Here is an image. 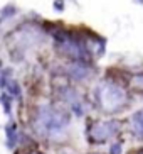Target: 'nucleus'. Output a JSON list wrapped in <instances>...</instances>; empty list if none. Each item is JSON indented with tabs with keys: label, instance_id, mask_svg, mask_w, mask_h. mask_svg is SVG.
Listing matches in <instances>:
<instances>
[{
	"label": "nucleus",
	"instance_id": "obj_1",
	"mask_svg": "<svg viewBox=\"0 0 143 154\" xmlns=\"http://www.w3.org/2000/svg\"><path fill=\"white\" fill-rule=\"evenodd\" d=\"M69 115L63 110H56L49 105H42L37 112V125L45 136H57L69 125Z\"/></svg>",
	"mask_w": 143,
	"mask_h": 154
},
{
	"label": "nucleus",
	"instance_id": "obj_2",
	"mask_svg": "<svg viewBox=\"0 0 143 154\" xmlns=\"http://www.w3.org/2000/svg\"><path fill=\"white\" fill-rule=\"evenodd\" d=\"M96 95L99 98V103L106 112H116L125 103V91L120 86L111 83H103L96 88Z\"/></svg>",
	"mask_w": 143,
	"mask_h": 154
},
{
	"label": "nucleus",
	"instance_id": "obj_3",
	"mask_svg": "<svg viewBox=\"0 0 143 154\" xmlns=\"http://www.w3.org/2000/svg\"><path fill=\"white\" fill-rule=\"evenodd\" d=\"M118 129L116 122H103L99 124L98 127H94L93 132H91V139L93 142H104L108 137H111Z\"/></svg>",
	"mask_w": 143,
	"mask_h": 154
},
{
	"label": "nucleus",
	"instance_id": "obj_4",
	"mask_svg": "<svg viewBox=\"0 0 143 154\" xmlns=\"http://www.w3.org/2000/svg\"><path fill=\"white\" fill-rule=\"evenodd\" d=\"M67 71H69V76H71L74 82H83V80H86V78L89 76V69L86 68L83 63H79V61L71 64Z\"/></svg>",
	"mask_w": 143,
	"mask_h": 154
},
{
	"label": "nucleus",
	"instance_id": "obj_5",
	"mask_svg": "<svg viewBox=\"0 0 143 154\" xmlns=\"http://www.w3.org/2000/svg\"><path fill=\"white\" fill-rule=\"evenodd\" d=\"M5 134H7V147L13 149L15 144H17V127H15V124H7Z\"/></svg>",
	"mask_w": 143,
	"mask_h": 154
},
{
	"label": "nucleus",
	"instance_id": "obj_6",
	"mask_svg": "<svg viewBox=\"0 0 143 154\" xmlns=\"http://www.w3.org/2000/svg\"><path fill=\"white\" fill-rule=\"evenodd\" d=\"M0 103H2V107H4V112L5 115H10V112H12V97L7 95V93H2L0 95Z\"/></svg>",
	"mask_w": 143,
	"mask_h": 154
},
{
	"label": "nucleus",
	"instance_id": "obj_7",
	"mask_svg": "<svg viewBox=\"0 0 143 154\" xmlns=\"http://www.w3.org/2000/svg\"><path fill=\"white\" fill-rule=\"evenodd\" d=\"M133 122H135V131L138 136L143 137V112H136L133 115Z\"/></svg>",
	"mask_w": 143,
	"mask_h": 154
},
{
	"label": "nucleus",
	"instance_id": "obj_8",
	"mask_svg": "<svg viewBox=\"0 0 143 154\" xmlns=\"http://www.w3.org/2000/svg\"><path fill=\"white\" fill-rule=\"evenodd\" d=\"M7 90H9V93L12 97H20V86H19V83L15 82V80H7Z\"/></svg>",
	"mask_w": 143,
	"mask_h": 154
},
{
	"label": "nucleus",
	"instance_id": "obj_9",
	"mask_svg": "<svg viewBox=\"0 0 143 154\" xmlns=\"http://www.w3.org/2000/svg\"><path fill=\"white\" fill-rule=\"evenodd\" d=\"M15 14H17V7L12 5V4L5 5L4 9H2V12H0V15H2L4 19H10V17H13Z\"/></svg>",
	"mask_w": 143,
	"mask_h": 154
},
{
	"label": "nucleus",
	"instance_id": "obj_10",
	"mask_svg": "<svg viewBox=\"0 0 143 154\" xmlns=\"http://www.w3.org/2000/svg\"><path fill=\"white\" fill-rule=\"evenodd\" d=\"M121 151H123L121 142H115V144L109 147V154H121Z\"/></svg>",
	"mask_w": 143,
	"mask_h": 154
},
{
	"label": "nucleus",
	"instance_id": "obj_11",
	"mask_svg": "<svg viewBox=\"0 0 143 154\" xmlns=\"http://www.w3.org/2000/svg\"><path fill=\"white\" fill-rule=\"evenodd\" d=\"M54 10H56V12H63L64 10V7H66V2H64V0H54Z\"/></svg>",
	"mask_w": 143,
	"mask_h": 154
},
{
	"label": "nucleus",
	"instance_id": "obj_12",
	"mask_svg": "<svg viewBox=\"0 0 143 154\" xmlns=\"http://www.w3.org/2000/svg\"><path fill=\"white\" fill-rule=\"evenodd\" d=\"M72 112H74V115H77V117H81V115H83V107H81V102H76V103H72Z\"/></svg>",
	"mask_w": 143,
	"mask_h": 154
},
{
	"label": "nucleus",
	"instance_id": "obj_13",
	"mask_svg": "<svg viewBox=\"0 0 143 154\" xmlns=\"http://www.w3.org/2000/svg\"><path fill=\"white\" fill-rule=\"evenodd\" d=\"M135 82H138L136 86H143V75H136V76H135Z\"/></svg>",
	"mask_w": 143,
	"mask_h": 154
},
{
	"label": "nucleus",
	"instance_id": "obj_14",
	"mask_svg": "<svg viewBox=\"0 0 143 154\" xmlns=\"http://www.w3.org/2000/svg\"><path fill=\"white\" fill-rule=\"evenodd\" d=\"M135 2H136V4H142V5H143V0H135Z\"/></svg>",
	"mask_w": 143,
	"mask_h": 154
},
{
	"label": "nucleus",
	"instance_id": "obj_15",
	"mask_svg": "<svg viewBox=\"0 0 143 154\" xmlns=\"http://www.w3.org/2000/svg\"><path fill=\"white\" fill-rule=\"evenodd\" d=\"M2 19H4V17H2V15H0V22H2Z\"/></svg>",
	"mask_w": 143,
	"mask_h": 154
},
{
	"label": "nucleus",
	"instance_id": "obj_16",
	"mask_svg": "<svg viewBox=\"0 0 143 154\" xmlns=\"http://www.w3.org/2000/svg\"><path fill=\"white\" fill-rule=\"evenodd\" d=\"M0 68H2V61H0Z\"/></svg>",
	"mask_w": 143,
	"mask_h": 154
}]
</instances>
